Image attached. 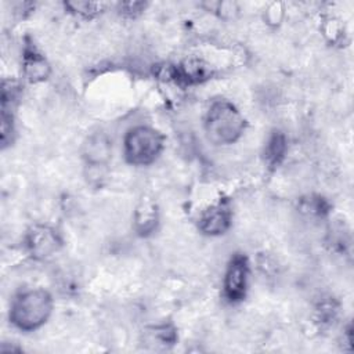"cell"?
<instances>
[{"instance_id": "2", "label": "cell", "mask_w": 354, "mask_h": 354, "mask_svg": "<svg viewBox=\"0 0 354 354\" xmlns=\"http://www.w3.org/2000/svg\"><path fill=\"white\" fill-rule=\"evenodd\" d=\"M53 306V297L46 289H26L14 297L10 306V321L19 330H36L50 318Z\"/></svg>"}, {"instance_id": "11", "label": "cell", "mask_w": 354, "mask_h": 354, "mask_svg": "<svg viewBox=\"0 0 354 354\" xmlns=\"http://www.w3.org/2000/svg\"><path fill=\"white\" fill-rule=\"evenodd\" d=\"M286 151H288L286 136L279 130H274L268 136L263 149V158L267 167L271 170L277 169L283 162L286 156Z\"/></svg>"}, {"instance_id": "9", "label": "cell", "mask_w": 354, "mask_h": 354, "mask_svg": "<svg viewBox=\"0 0 354 354\" xmlns=\"http://www.w3.org/2000/svg\"><path fill=\"white\" fill-rule=\"evenodd\" d=\"M22 73L25 79L30 83L44 82L51 73L50 64L47 62L44 55L40 54L32 44H26L24 48Z\"/></svg>"}, {"instance_id": "3", "label": "cell", "mask_w": 354, "mask_h": 354, "mask_svg": "<svg viewBox=\"0 0 354 354\" xmlns=\"http://www.w3.org/2000/svg\"><path fill=\"white\" fill-rule=\"evenodd\" d=\"M163 145L165 137L159 130L151 126H136L123 138V155L133 166H147L158 159Z\"/></svg>"}, {"instance_id": "13", "label": "cell", "mask_w": 354, "mask_h": 354, "mask_svg": "<svg viewBox=\"0 0 354 354\" xmlns=\"http://www.w3.org/2000/svg\"><path fill=\"white\" fill-rule=\"evenodd\" d=\"M65 8L83 18H93L102 12L104 4L97 1H66Z\"/></svg>"}, {"instance_id": "7", "label": "cell", "mask_w": 354, "mask_h": 354, "mask_svg": "<svg viewBox=\"0 0 354 354\" xmlns=\"http://www.w3.org/2000/svg\"><path fill=\"white\" fill-rule=\"evenodd\" d=\"M112 155V141L101 131L87 136L82 145V158L87 169L105 170Z\"/></svg>"}, {"instance_id": "14", "label": "cell", "mask_w": 354, "mask_h": 354, "mask_svg": "<svg viewBox=\"0 0 354 354\" xmlns=\"http://www.w3.org/2000/svg\"><path fill=\"white\" fill-rule=\"evenodd\" d=\"M14 136V116L11 109L1 108V147L6 148L11 144Z\"/></svg>"}, {"instance_id": "6", "label": "cell", "mask_w": 354, "mask_h": 354, "mask_svg": "<svg viewBox=\"0 0 354 354\" xmlns=\"http://www.w3.org/2000/svg\"><path fill=\"white\" fill-rule=\"evenodd\" d=\"M232 223V209L230 201L223 198L207 206L198 218V228L202 234L217 236L225 234Z\"/></svg>"}, {"instance_id": "10", "label": "cell", "mask_w": 354, "mask_h": 354, "mask_svg": "<svg viewBox=\"0 0 354 354\" xmlns=\"http://www.w3.org/2000/svg\"><path fill=\"white\" fill-rule=\"evenodd\" d=\"M159 223L158 206L152 199H142L134 210L133 228L140 236H148L155 232Z\"/></svg>"}, {"instance_id": "16", "label": "cell", "mask_w": 354, "mask_h": 354, "mask_svg": "<svg viewBox=\"0 0 354 354\" xmlns=\"http://www.w3.org/2000/svg\"><path fill=\"white\" fill-rule=\"evenodd\" d=\"M283 4L282 3H271L268 4V7L266 8V12H264V19L268 25H272V26H277L281 24L282 18H283Z\"/></svg>"}, {"instance_id": "4", "label": "cell", "mask_w": 354, "mask_h": 354, "mask_svg": "<svg viewBox=\"0 0 354 354\" xmlns=\"http://www.w3.org/2000/svg\"><path fill=\"white\" fill-rule=\"evenodd\" d=\"M62 248L59 232L47 224H33L25 234V249L36 260H46Z\"/></svg>"}, {"instance_id": "12", "label": "cell", "mask_w": 354, "mask_h": 354, "mask_svg": "<svg viewBox=\"0 0 354 354\" xmlns=\"http://www.w3.org/2000/svg\"><path fill=\"white\" fill-rule=\"evenodd\" d=\"M299 209L308 214V216H315V217H322L325 214H328L329 212V203L326 202V199H324L322 196H307L300 199L299 202Z\"/></svg>"}, {"instance_id": "15", "label": "cell", "mask_w": 354, "mask_h": 354, "mask_svg": "<svg viewBox=\"0 0 354 354\" xmlns=\"http://www.w3.org/2000/svg\"><path fill=\"white\" fill-rule=\"evenodd\" d=\"M207 11H214L223 18H232L239 11V6L234 1H217L210 3V6L206 8Z\"/></svg>"}, {"instance_id": "17", "label": "cell", "mask_w": 354, "mask_h": 354, "mask_svg": "<svg viewBox=\"0 0 354 354\" xmlns=\"http://www.w3.org/2000/svg\"><path fill=\"white\" fill-rule=\"evenodd\" d=\"M145 7H147V3L144 1H124L118 4V11L126 17L134 18L140 15L145 10Z\"/></svg>"}, {"instance_id": "5", "label": "cell", "mask_w": 354, "mask_h": 354, "mask_svg": "<svg viewBox=\"0 0 354 354\" xmlns=\"http://www.w3.org/2000/svg\"><path fill=\"white\" fill-rule=\"evenodd\" d=\"M249 279V261L243 253L231 256L223 279V293L230 303L245 299Z\"/></svg>"}, {"instance_id": "1", "label": "cell", "mask_w": 354, "mask_h": 354, "mask_svg": "<svg viewBox=\"0 0 354 354\" xmlns=\"http://www.w3.org/2000/svg\"><path fill=\"white\" fill-rule=\"evenodd\" d=\"M207 140L214 145L236 142L245 131L246 120L241 111L228 100H216L210 104L203 122Z\"/></svg>"}, {"instance_id": "8", "label": "cell", "mask_w": 354, "mask_h": 354, "mask_svg": "<svg viewBox=\"0 0 354 354\" xmlns=\"http://www.w3.org/2000/svg\"><path fill=\"white\" fill-rule=\"evenodd\" d=\"M166 72L169 79L184 86L203 83L212 76L210 66L198 58H188L174 66H167Z\"/></svg>"}]
</instances>
